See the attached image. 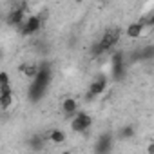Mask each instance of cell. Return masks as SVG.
Instances as JSON below:
<instances>
[{
    "mask_svg": "<svg viewBox=\"0 0 154 154\" xmlns=\"http://www.w3.org/2000/svg\"><path fill=\"white\" fill-rule=\"evenodd\" d=\"M111 76L116 82L125 78V54L122 51H111Z\"/></svg>",
    "mask_w": 154,
    "mask_h": 154,
    "instance_id": "6da1fadb",
    "label": "cell"
},
{
    "mask_svg": "<svg viewBox=\"0 0 154 154\" xmlns=\"http://www.w3.org/2000/svg\"><path fill=\"white\" fill-rule=\"evenodd\" d=\"M91 125H93V118L84 111H78L71 118V131L72 132H78V134L87 132L91 129Z\"/></svg>",
    "mask_w": 154,
    "mask_h": 154,
    "instance_id": "7a4b0ae2",
    "label": "cell"
},
{
    "mask_svg": "<svg viewBox=\"0 0 154 154\" xmlns=\"http://www.w3.org/2000/svg\"><path fill=\"white\" fill-rule=\"evenodd\" d=\"M118 42H120V31L118 29H107L102 35V38L98 40V45H100V49L105 54V53L114 51V47L118 45Z\"/></svg>",
    "mask_w": 154,
    "mask_h": 154,
    "instance_id": "3957f363",
    "label": "cell"
},
{
    "mask_svg": "<svg viewBox=\"0 0 154 154\" xmlns=\"http://www.w3.org/2000/svg\"><path fill=\"white\" fill-rule=\"evenodd\" d=\"M18 29H20L22 36H33V35H36L42 29V17H38V15L26 17V20L20 24Z\"/></svg>",
    "mask_w": 154,
    "mask_h": 154,
    "instance_id": "277c9868",
    "label": "cell"
},
{
    "mask_svg": "<svg viewBox=\"0 0 154 154\" xmlns=\"http://www.w3.org/2000/svg\"><path fill=\"white\" fill-rule=\"evenodd\" d=\"M105 89H107V76H105V74L96 76V78L91 82V85H89L87 100H93V98H96V96L103 94V93H105Z\"/></svg>",
    "mask_w": 154,
    "mask_h": 154,
    "instance_id": "5b68a950",
    "label": "cell"
},
{
    "mask_svg": "<svg viewBox=\"0 0 154 154\" xmlns=\"http://www.w3.org/2000/svg\"><path fill=\"white\" fill-rule=\"evenodd\" d=\"M24 20H26V6L24 4L11 8L9 13H8V17H6L8 26H11V27H20V24Z\"/></svg>",
    "mask_w": 154,
    "mask_h": 154,
    "instance_id": "8992f818",
    "label": "cell"
},
{
    "mask_svg": "<svg viewBox=\"0 0 154 154\" xmlns=\"http://www.w3.org/2000/svg\"><path fill=\"white\" fill-rule=\"evenodd\" d=\"M13 105V87L11 84H6L0 87V109L8 111Z\"/></svg>",
    "mask_w": 154,
    "mask_h": 154,
    "instance_id": "52a82bcc",
    "label": "cell"
},
{
    "mask_svg": "<svg viewBox=\"0 0 154 154\" xmlns=\"http://www.w3.org/2000/svg\"><path fill=\"white\" fill-rule=\"evenodd\" d=\"M143 31H145V24H143V18H141V20L132 22V24H129L125 27V36L131 38V40H136V38H140L143 35Z\"/></svg>",
    "mask_w": 154,
    "mask_h": 154,
    "instance_id": "ba28073f",
    "label": "cell"
},
{
    "mask_svg": "<svg viewBox=\"0 0 154 154\" xmlns=\"http://www.w3.org/2000/svg\"><path fill=\"white\" fill-rule=\"evenodd\" d=\"M78 111L80 109H78V102H76V98H71V96L63 98V102H62V112H63L65 118H72Z\"/></svg>",
    "mask_w": 154,
    "mask_h": 154,
    "instance_id": "9c48e42d",
    "label": "cell"
},
{
    "mask_svg": "<svg viewBox=\"0 0 154 154\" xmlns=\"http://www.w3.org/2000/svg\"><path fill=\"white\" fill-rule=\"evenodd\" d=\"M96 152H109L112 149V134L111 132H103L98 136L96 140Z\"/></svg>",
    "mask_w": 154,
    "mask_h": 154,
    "instance_id": "30bf717a",
    "label": "cell"
},
{
    "mask_svg": "<svg viewBox=\"0 0 154 154\" xmlns=\"http://www.w3.org/2000/svg\"><path fill=\"white\" fill-rule=\"evenodd\" d=\"M47 140H49L51 143H54V145H62V143H65L67 136H65V132H63L62 129H53V131H49Z\"/></svg>",
    "mask_w": 154,
    "mask_h": 154,
    "instance_id": "8fae6325",
    "label": "cell"
},
{
    "mask_svg": "<svg viewBox=\"0 0 154 154\" xmlns=\"http://www.w3.org/2000/svg\"><path fill=\"white\" fill-rule=\"evenodd\" d=\"M18 71L26 76V78L33 80L35 76H36V72H38V63H22V65L18 67Z\"/></svg>",
    "mask_w": 154,
    "mask_h": 154,
    "instance_id": "7c38bea8",
    "label": "cell"
},
{
    "mask_svg": "<svg viewBox=\"0 0 154 154\" xmlns=\"http://www.w3.org/2000/svg\"><path fill=\"white\" fill-rule=\"evenodd\" d=\"M134 134H136V129H134L132 125H125V127H122V129H120L118 138H120V140H132V138H134Z\"/></svg>",
    "mask_w": 154,
    "mask_h": 154,
    "instance_id": "4fadbf2b",
    "label": "cell"
},
{
    "mask_svg": "<svg viewBox=\"0 0 154 154\" xmlns=\"http://www.w3.org/2000/svg\"><path fill=\"white\" fill-rule=\"evenodd\" d=\"M138 56H140V60H152L154 58V47L149 44V45H145V47H141L140 51H138Z\"/></svg>",
    "mask_w": 154,
    "mask_h": 154,
    "instance_id": "5bb4252c",
    "label": "cell"
},
{
    "mask_svg": "<svg viewBox=\"0 0 154 154\" xmlns=\"http://www.w3.org/2000/svg\"><path fill=\"white\" fill-rule=\"evenodd\" d=\"M27 143H29V147H31L33 150H42V149L45 147V140H44L42 136H33L31 140H27Z\"/></svg>",
    "mask_w": 154,
    "mask_h": 154,
    "instance_id": "9a60e30c",
    "label": "cell"
},
{
    "mask_svg": "<svg viewBox=\"0 0 154 154\" xmlns=\"http://www.w3.org/2000/svg\"><path fill=\"white\" fill-rule=\"evenodd\" d=\"M6 84H11L9 72H8V71H0V87H2V85H6Z\"/></svg>",
    "mask_w": 154,
    "mask_h": 154,
    "instance_id": "2e32d148",
    "label": "cell"
},
{
    "mask_svg": "<svg viewBox=\"0 0 154 154\" xmlns=\"http://www.w3.org/2000/svg\"><path fill=\"white\" fill-rule=\"evenodd\" d=\"M147 152H149V154H152V152H154V143H152V141L149 143V147H147Z\"/></svg>",
    "mask_w": 154,
    "mask_h": 154,
    "instance_id": "e0dca14e",
    "label": "cell"
},
{
    "mask_svg": "<svg viewBox=\"0 0 154 154\" xmlns=\"http://www.w3.org/2000/svg\"><path fill=\"white\" fill-rule=\"evenodd\" d=\"M4 58V53H2V49H0V60H2Z\"/></svg>",
    "mask_w": 154,
    "mask_h": 154,
    "instance_id": "ac0fdd59",
    "label": "cell"
}]
</instances>
